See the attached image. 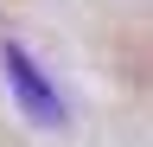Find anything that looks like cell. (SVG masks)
I'll use <instances>...</instances> for the list:
<instances>
[{
  "instance_id": "obj_1",
  "label": "cell",
  "mask_w": 153,
  "mask_h": 147,
  "mask_svg": "<svg viewBox=\"0 0 153 147\" xmlns=\"http://www.w3.org/2000/svg\"><path fill=\"white\" fill-rule=\"evenodd\" d=\"M0 64H7V83H13V96H19V109H26L32 122H45V128H64V102H57V90L45 83V70H38L32 58H26V45H0Z\"/></svg>"
}]
</instances>
